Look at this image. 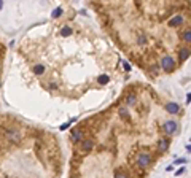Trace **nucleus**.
I'll use <instances>...</instances> for the list:
<instances>
[{"label":"nucleus","instance_id":"6ab92c4d","mask_svg":"<svg viewBox=\"0 0 191 178\" xmlns=\"http://www.w3.org/2000/svg\"><path fill=\"white\" fill-rule=\"evenodd\" d=\"M123 65H124V69H126V70H131V65L127 64V62H123Z\"/></svg>","mask_w":191,"mask_h":178},{"label":"nucleus","instance_id":"4be33fe9","mask_svg":"<svg viewBox=\"0 0 191 178\" xmlns=\"http://www.w3.org/2000/svg\"><path fill=\"white\" fill-rule=\"evenodd\" d=\"M2 7H3V2H2V0H0V10H2Z\"/></svg>","mask_w":191,"mask_h":178},{"label":"nucleus","instance_id":"39448f33","mask_svg":"<svg viewBox=\"0 0 191 178\" xmlns=\"http://www.w3.org/2000/svg\"><path fill=\"white\" fill-rule=\"evenodd\" d=\"M182 22H183V16H180V14H177V16H174L171 21H169V24L172 26V27H175V26H180Z\"/></svg>","mask_w":191,"mask_h":178},{"label":"nucleus","instance_id":"7ed1b4c3","mask_svg":"<svg viewBox=\"0 0 191 178\" xmlns=\"http://www.w3.org/2000/svg\"><path fill=\"white\" fill-rule=\"evenodd\" d=\"M164 130H166L167 134H174L175 130H177V123H174V121H167V123L164 124Z\"/></svg>","mask_w":191,"mask_h":178},{"label":"nucleus","instance_id":"9b49d317","mask_svg":"<svg viewBox=\"0 0 191 178\" xmlns=\"http://www.w3.org/2000/svg\"><path fill=\"white\" fill-rule=\"evenodd\" d=\"M34 72L37 73V75H41V73L45 72V65H35V67H34Z\"/></svg>","mask_w":191,"mask_h":178},{"label":"nucleus","instance_id":"412c9836","mask_svg":"<svg viewBox=\"0 0 191 178\" xmlns=\"http://www.w3.org/2000/svg\"><path fill=\"white\" fill-rule=\"evenodd\" d=\"M116 178H127V177H126V175H123V173H118V175H116Z\"/></svg>","mask_w":191,"mask_h":178},{"label":"nucleus","instance_id":"423d86ee","mask_svg":"<svg viewBox=\"0 0 191 178\" xmlns=\"http://www.w3.org/2000/svg\"><path fill=\"white\" fill-rule=\"evenodd\" d=\"M166 110L169 111V113H178L180 107H178L177 103H167V105H166Z\"/></svg>","mask_w":191,"mask_h":178},{"label":"nucleus","instance_id":"6e6552de","mask_svg":"<svg viewBox=\"0 0 191 178\" xmlns=\"http://www.w3.org/2000/svg\"><path fill=\"white\" fill-rule=\"evenodd\" d=\"M81 140H83V135L78 130H73L72 132V142H81Z\"/></svg>","mask_w":191,"mask_h":178},{"label":"nucleus","instance_id":"a211bd4d","mask_svg":"<svg viewBox=\"0 0 191 178\" xmlns=\"http://www.w3.org/2000/svg\"><path fill=\"white\" fill-rule=\"evenodd\" d=\"M175 164H186V159H177Z\"/></svg>","mask_w":191,"mask_h":178},{"label":"nucleus","instance_id":"f03ea898","mask_svg":"<svg viewBox=\"0 0 191 178\" xmlns=\"http://www.w3.org/2000/svg\"><path fill=\"white\" fill-rule=\"evenodd\" d=\"M148 164H150V154L148 153L139 154V165L140 167H147Z\"/></svg>","mask_w":191,"mask_h":178},{"label":"nucleus","instance_id":"4468645a","mask_svg":"<svg viewBox=\"0 0 191 178\" xmlns=\"http://www.w3.org/2000/svg\"><path fill=\"white\" fill-rule=\"evenodd\" d=\"M99 83L100 84H107V83H108V75H100L99 76Z\"/></svg>","mask_w":191,"mask_h":178},{"label":"nucleus","instance_id":"f8f14e48","mask_svg":"<svg viewBox=\"0 0 191 178\" xmlns=\"http://www.w3.org/2000/svg\"><path fill=\"white\" fill-rule=\"evenodd\" d=\"M70 34H72V29H70V27H64V29L61 30V35H62V37H68Z\"/></svg>","mask_w":191,"mask_h":178},{"label":"nucleus","instance_id":"dca6fc26","mask_svg":"<svg viewBox=\"0 0 191 178\" xmlns=\"http://www.w3.org/2000/svg\"><path fill=\"white\" fill-rule=\"evenodd\" d=\"M183 40H185V41H191V32H190V30H186V32H185Z\"/></svg>","mask_w":191,"mask_h":178},{"label":"nucleus","instance_id":"20e7f679","mask_svg":"<svg viewBox=\"0 0 191 178\" xmlns=\"http://www.w3.org/2000/svg\"><path fill=\"white\" fill-rule=\"evenodd\" d=\"M7 137L10 138L11 142H19L21 140V134L18 130H11V132H7Z\"/></svg>","mask_w":191,"mask_h":178},{"label":"nucleus","instance_id":"aec40b11","mask_svg":"<svg viewBox=\"0 0 191 178\" xmlns=\"http://www.w3.org/2000/svg\"><path fill=\"white\" fill-rule=\"evenodd\" d=\"M183 172H185V167H182L180 170H177V175H182V173H183Z\"/></svg>","mask_w":191,"mask_h":178},{"label":"nucleus","instance_id":"2eb2a0df","mask_svg":"<svg viewBox=\"0 0 191 178\" xmlns=\"http://www.w3.org/2000/svg\"><path fill=\"white\" fill-rule=\"evenodd\" d=\"M62 14V8H56L54 11H53V18H58V16H61Z\"/></svg>","mask_w":191,"mask_h":178},{"label":"nucleus","instance_id":"f257e3e1","mask_svg":"<svg viewBox=\"0 0 191 178\" xmlns=\"http://www.w3.org/2000/svg\"><path fill=\"white\" fill-rule=\"evenodd\" d=\"M161 65H163V69L166 70V72H171V70L174 69L175 62H174V59H172L171 56H164L163 61H161Z\"/></svg>","mask_w":191,"mask_h":178},{"label":"nucleus","instance_id":"ddd939ff","mask_svg":"<svg viewBox=\"0 0 191 178\" xmlns=\"http://www.w3.org/2000/svg\"><path fill=\"white\" fill-rule=\"evenodd\" d=\"M126 103H127V105H134V103H135V96H132V94H131V96H127Z\"/></svg>","mask_w":191,"mask_h":178},{"label":"nucleus","instance_id":"1a4fd4ad","mask_svg":"<svg viewBox=\"0 0 191 178\" xmlns=\"http://www.w3.org/2000/svg\"><path fill=\"white\" fill-rule=\"evenodd\" d=\"M92 148V140H85L81 142V150L83 151H89Z\"/></svg>","mask_w":191,"mask_h":178},{"label":"nucleus","instance_id":"0eeeda50","mask_svg":"<svg viewBox=\"0 0 191 178\" xmlns=\"http://www.w3.org/2000/svg\"><path fill=\"white\" fill-rule=\"evenodd\" d=\"M158 148H159V151H166L169 148V140L167 138H161L159 143H158Z\"/></svg>","mask_w":191,"mask_h":178},{"label":"nucleus","instance_id":"9d476101","mask_svg":"<svg viewBox=\"0 0 191 178\" xmlns=\"http://www.w3.org/2000/svg\"><path fill=\"white\" fill-rule=\"evenodd\" d=\"M188 56H190V51H188L186 48L180 49V59H182V61H185V59H188Z\"/></svg>","mask_w":191,"mask_h":178},{"label":"nucleus","instance_id":"f3484780","mask_svg":"<svg viewBox=\"0 0 191 178\" xmlns=\"http://www.w3.org/2000/svg\"><path fill=\"white\" fill-rule=\"evenodd\" d=\"M145 41H147V40H145V37H143V35H140V37H139V43H140V44H143Z\"/></svg>","mask_w":191,"mask_h":178}]
</instances>
